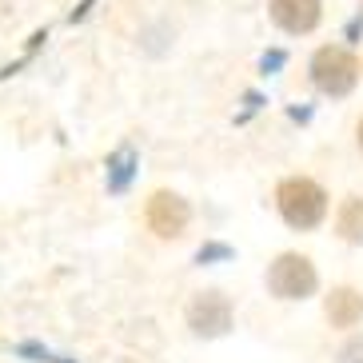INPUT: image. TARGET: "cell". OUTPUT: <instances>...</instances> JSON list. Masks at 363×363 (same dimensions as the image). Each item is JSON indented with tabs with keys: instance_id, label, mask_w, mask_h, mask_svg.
I'll list each match as a JSON object with an SVG mask.
<instances>
[{
	"instance_id": "cell-1",
	"label": "cell",
	"mask_w": 363,
	"mask_h": 363,
	"mask_svg": "<svg viewBox=\"0 0 363 363\" xmlns=\"http://www.w3.org/2000/svg\"><path fill=\"white\" fill-rule=\"evenodd\" d=\"M276 208H279V216H284L288 228L311 232V228H320L323 216H328V192H323L315 180H308V176H288V180L276 188Z\"/></svg>"
},
{
	"instance_id": "cell-2",
	"label": "cell",
	"mask_w": 363,
	"mask_h": 363,
	"mask_svg": "<svg viewBox=\"0 0 363 363\" xmlns=\"http://www.w3.org/2000/svg\"><path fill=\"white\" fill-rule=\"evenodd\" d=\"M359 80V65L347 48H320L311 56V84L320 88L323 96H347Z\"/></svg>"
},
{
	"instance_id": "cell-3",
	"label": "cell",
	"mask_w": 363,
	"mask_h": 363,
	"mask_svg": "<svg viewBox=\"0 0 363 363\" xmlns=\"http://www.w3.org/2000/svg\"><path fill=\"white\" fill-rule=\"evenodd\" d=\"M267 288L279 299H308L311 291L320 288V276H315L308 256L288 252V256H279L276 264L267 267Z\"/></svg>"
},
{
	"instance_id": "cell-4",
	"label": "cell",
	"mask_w": 363,
	"mask_h": 363,
	"mask_svg": "<svg viewBox=\"0 0 363 363\" xmlns=\"http://www.w3.org/2000/svg\"><path fill=\"white\" fill-rule=\"evenodd\" d=\"M144 224L160 240H180L188 232V224H192V208L176 192H152L148 208H144Z\"/></svg>"
},
{
	"instance_id": "cell-5",
	"label": "cell",
	"mask_w": 363,
	"mask_h": 363,
	"mask_svg": "<svg viewBox=\"0 0 363 363\" xmlns=\"http://www.w3.org/2000/svg\"><path fill=\"white\" fill-rule=\"evenodd\" d=\"M188 328L200 335V340H216V335H228L232 331V303L220 291H200V296L188 303Z\"/></svg>"
},
{
	"instance_id": "cell-6",
	"label": "cell",
	"mask_w": 363,
	"mask_h": 363,
	"mask_svg": "<svg viewBox=\"0 0 363 363\" xmlns=\"http://www.w3.org/2000/svg\"><path fill=\"white\" fill-rule=\"evenodd\" d=\"M267 12H272V21L291 36H303L311 33L315 24H320V0H267Z\"/></svg>"
},
{
	"instance_id": "cell-7",
	"label": "cell",
	"mask_w": 363,
	"mask_h": 363,
	"mask_svg": "<svg viewBox=\"0 0 363 363\" xmlns=\"http://www.w3.org/2000/svg\"><path fill=\"white\" fill-rule=\"evenodd\" d=\"M328 320L335 328H355L363 320V296H355L352 288H340L328 296Z\"/></svg>"
},
{
	"instance_id": "cell-8",
	"label": "cell",
	"mask_w": 363,
	"mask_h": 363,
	"mask_svg": "<svg viewBox=\"0 0 363 363\" xmlns=\"http://www.w3.org/2000/svg\"><path fill=\"white\" fill-rule=\"evenodd\" d=\"M340 235L347 244H363V200H343L340 208Z\"/></svg>"
},
{
	"instance_id": "cell-9",
	"label": "cell",
	"mask_w": 363,
	"mask_h": 363,
	"mask_svg": "<svg viewBox=\"0 0 363 363\" xmlns=\"http://www.w3.org/2000/svg\"><path fill=\"white\" fill-rule=\"evenodd\" d=\"M128 164H132V152L128 148H124V152H120V156H116V180H112V188H116V192H120V188H124V184H128Z\"/></svg>"
},
{
	"instance_id": "cell-10",
	"label": "cell",
	"mask_w": 363,
	"mask_h": 363,
	"mask_svg": "<svg viewBox=\"0 0 363 363\" xmlns=\"http://www.w3.org/2000/svg\"><path fill=\"white\" fill-rule=\"evenodd\" d=\"M343 355H347V363H363V343H352Z\"/></svg>"
},
{
	"instance_id": "cell-11",
	"label": "cell",
	"mask_w": 363,
	"mask_h": 363,
	"mask_svg": "<svg viewBox=\"0 0 363 363\" xmlns=\"http://www.w3.org/2000/svg\"><path fill=\"white\" fill-rule=\"evenodd\" d=\"M279 65H284V52H272V56H264V72H267V68H279Z\"/></svg>"
},
{
	"instance_id": "cell-12",
	"label": "cell",
	"mask_w": 363,
	"mask_h": 363,
	"mask_svg": "<svg viewBox=\"0 0 363 363\" xmlns=\"http://www.w3.org/2000/svg\"><path fill=\"white\" fill-rule=\"evenodd\" d=\"M359 148H363V124H359Z\"/></svg>"
}]
</instances>
